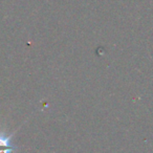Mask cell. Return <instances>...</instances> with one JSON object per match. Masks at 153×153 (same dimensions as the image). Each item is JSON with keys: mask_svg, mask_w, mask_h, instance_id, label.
Listing matches in <instances>:
<instances>
[{"mask_svg": "<svg viewBox=\"0 0 153 153\" xmlns=\"http://www.w3.org/2000/svg\"><path fill=\"white\" fill-rule=\"evenodd\" d=\"M14 134L15 132L11 133L10 135H7L4 132L0 131V153H12L18 149L11 143Z\"/></svg>", "mask_w": 153, "mask_h": 153, "instance_id": "obj_1", "label": "cell"}]
</instances>
